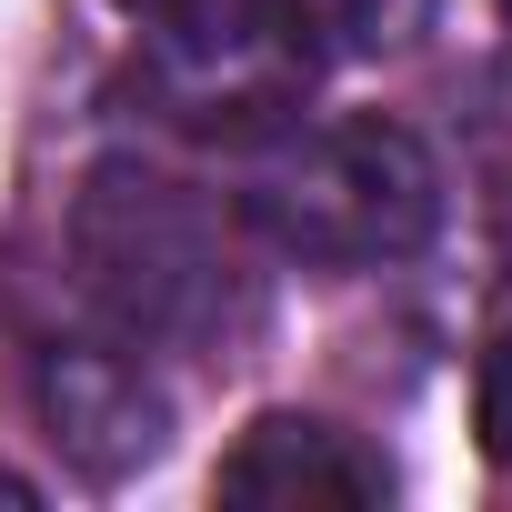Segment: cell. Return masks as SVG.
Wrapping results in <instances>:
<instances>
[{
  "label": "cell",
  "mask_w": 512,
  "mask_h": 512,
  "mask_svg": "<svg viewBox=\"0 0 512 512\" xmlns=\"http://www.w3.org/2000/svg\"><path fill=\"white\" fill-rule=\"evenodd\" d=\"M211 492L251 502V512H372V502H392V462L322 412H262L231 442Z\"/></svg>",
  "instance_id": "cell-5"
},
{
  "label": "cell",
  "mask_w": 512,
  "mask_h": 512,
  "mask_svg": "<svg viewBox=\"0 0 512 512\" xmlns=\"http://www.w3.org/2000/svg\"><path fill=\"white\" fill-rule=\"evenodd\" d=\"M502 31H512V0H502Z\"/></svg>",
  "instance_id": "cell-9"
},
{
  "label": "cell",
  "mask_w": 512,
  "mask_h": 512,
  "mask_svg": "<svg viewBox=\"0 0 512 512\" xmlns=\"http://www.w3.org/2000/svg\"><path fill=\"white\" fill-rule=\"evenodd\" d=\"M322 61H392L432 31V0H282Z\"/></svg>",
  "instance_id": "cell-6"
},
{
  "label": "cell",
  "mask_w": 512,
  "mask_h": 512,
  "mask_svg": "<svg viewBox=\"0 0 512 512\" xmlns=\"http://www.w3.org/2000/svg\"><path fill=\"white\" fill-rule=\"evenodd\" d=\"M31 412H41V442L81 482H131L171 452V392L111 342H41L31 352Z\"/></svg>",
  "instance_id": "cell-4"
},
{
  "label": "cell",
  "mask_w": 512,
  "mask_h": 512,
  "mask_svg": "<svg viewBox=\"0 0 512 512\" xmlns=\"http://www.w3.org/2000/svg\"><path fill=\"white\" fill-rule=\"evenodd\" d=\"M241 221L312 272H372V262H402V251L432 241L442 171L402 121L352 111V121H312V131H282L251 151Z\"/></svg>",
  "instance_id": "cell-2"
},
{
  "label": "cell",
  "mask_w": 512,
  "mask_h": 512,
  "mask_svg": "<svg viewBox=\"0 0 512 512\" xmlns=\"http://www.w3.org/2000/svg\"><path fill=\"white\" fill-rule=\"evenodd\" d=\"M121 11H141V21H151V11H171V0H121Z\"/></svg>",
  "instance_id": "cell-8"
},
{
  "label": "cell",
  "mask_w": 512,
  "mask_h": 512,
  "mask_svg": "<svg viewBox=\"0 0 512 512\" xmlns=\"http://www.w3.org/2000/svg\"><path fill=\"white\" fill-rule=\"evenodd\" d=\"M71 262L131 342L211 352L251 322V272L231 251V221L151 161H91L71 201Z\"/></svg>",
  "instance_id": "cell-1"
},
{
  "label": "cell",
  "mask_w": 512,
  "mask_h": 512,
  "mask_svg": "<svg viewBox=\"0 0 512 512\" xmlns=\"http://www.w3.org/2000/svg\"><path fill=\"white\" fill-rule=\"evenodd\" d=\"M472 422H482V452H492V472L512 482V312L492 322V342H482V382H472Z\"/></svg>",
  "instance_id": "cell-7"
},
{
  "label": "cell",
  "mask_w": 512,
  "mask_h": 512,
  "mask_svg": "<svg viewBox=\"0 0 512 512\" xmlns=\"http://www.w3.org/2000/svg\"><path fill=\"white\" fill-rule=\"evenodd\" d=\"M332 61L282 0H171L141 41V101L201 141H262L302 111Z\"/></svg>",
  "instance_id": "cell-3"
}]
</instances>
